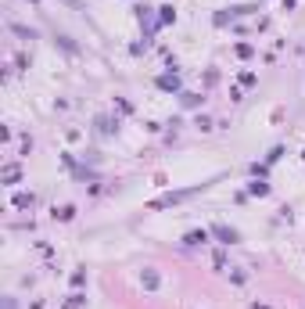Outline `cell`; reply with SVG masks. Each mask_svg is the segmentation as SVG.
<instances>
[{"label": "cell", "mask_w": 305, "mask_h": 309, "mask_svg": "<svg viewBox=\"0 0 305 309\" xmlns=\"http://www.w3.org/2000/svg\"><path fill=\"white\" fill-rule=\"evenodd\" d=\"M0 180H4V184H18V180H22V169H18V166H4Z\"/></svg>", "instance_id": "cell-6"}, {"label": "cell", "mask_w": 305, "mask_h": 309, "mask_svg": "<svg viewBox=\"0 0 305 309\" xmlns=\"http://www.w3.org/2000/svg\"><path fill=\"white\" fill-rule=\"evenodd\" d=\"M140 281H144V288H148V291H154L158 284H162V277H158L154 270H144V273H140Z\"/></svg>", "instance_id": "cell-7"}, {"label": "cell", "mask_w": 305, "mask_h": 309, "mask_svg": "<svg viewBox=\"0 0 305 309\" xmlns=\"http://www.w3.org/2000/svg\"><path fill=\"white\" fill-rule=\"evenodd\" d=\"M212 234H216L223 245H233V241H237V230H230V226H223V223H216V226H212Z\"/></svg>", "instance_id": "cell-2"}, {"label": "cell", "mask_w": 305, "mask_h": 309, "mask_svg": "<svg viewBox=\"0 0 305 309\" xmlns=\"http://www.w3.org/2000/svg\"><path fill=\"white\" fill-rule=\"evenodd\" d=\"M248 191H252V194H258V198H266V194H269V184H252Z\"/></svg>", "instance_id": "cell-11"}, {"label": "cell", "mask_w": 305, "mask_h": 309, "mask_svg": "<svg viewBox=\"0 0 305 309\" xmlns=\"http://www.w3.org/2000/svg\"><path fill=\"white\" fill-rule=\"evenodd\" d=\"M158 86H162V90H179V76H176V72L158 76Z\"/></svg>", "instance_id": "cell-4"}, {"label": "cell", "mask_w": 305, "mask_h": 309, "mask_svg": "<svg viewBox=\"0 0 305 309\" xmlns=\"http://www.w3.org/2000/svg\"><path fill=\"white\" fill-rule=\"evenodd\" d=\"M183 105L187 108H198L201 105V94H183Z\"/></svg>", "instance_id": "cell-10"}, {"label": "cell", "mask_w": 305, "mask_h": 309, "mask_svg": "<svg viewBox=\"0 0 305 309\" xmlns=\"http://www.w3.org/2000/svg\"><path fill=\"white\" fill-rule=\"evenodd\" d=\"M15 32H18L22 40H32V29H25V26H15Z\"/></svg>", "instance_id": "cell-12"}, {"label": "cell", "mask_w": 305, "mask_h": 309, "mask_svg": "<svg viewBox=\"0 0 305 309\" xmlns=\"http://www.w3.org/2000/svg\"><path fill=\"white\" fill-rule=\"evenodd\" d=\"M32 201H36V198H32L29 191H18V194H15V201H11V205H15V209H32Z\"/></svg>", "instance_id": "cell-5"}, {"label": "cell", "mask_w": 305, "mask_h": 309, "mask_svg": "<svg viewBox=\"0 0 305 309\" xmlns=\"http://www.w3.org/2000/svg\"><path fill=\"white\" fill-rule=\"evenodd\" d=\"M79 306H83V295H72V299H69V306H65V309H79Z\"/></svg>", "instance_id": "cell-13"}, {"label": "cell", "mask_w": 305, "mask_h": 309, "mask_svg": "<svg viewBox=\"0 0 305 309\" xmlns=\"http://www.w3.org/2000/svg\"><path fill=\"white\" fill-rule=\"evenodd\" d=\"M158 11H162V15H158V26H169V22H176V11L169 7V4H165V7H158Z\"/></svg>", "instance_id": "cell-8"}, {"label": "cell", "mask_w": 305, "mask_h": 309, "mask_svg": "<svg viewBox=\"0 0 305 309\" xmlns=\"http://www.w3.org/2000/svg\"><path fill=\"white\" fill-rule=\"evenodd\" d=\"M284 7H295V0H284Z\"/></svg>", "instance_id": "cell-14"}, {"label": "cell", "mask_w": 305, "mask_h": 309, "mask_svg": "<svg viewBox=\"0 0 305 309\" xmlns=\"http://www.w3.org/2000/svg\"><path fill=\"white\" fill-rule=\"evenodd\" d=\"M54 216H58L61 223H69L72 216H76V209H72V205H61V209H54Z\"/></svg>", "instance_id": "cell-9"}, {"label": "cell", "mask_w": 305, "mask_h": 309, "mask_svg": "<svg viewBox=\"0 0 305 309\" xmlns=\"http://www.w3.org/2000/svg\"><path fill=\"white\" fill-rule=\"evenodd\" d=\"M205 241H208V230H190V234L183 237L187 248H198V245H205Z\"/></svg>", "instance_id": "cell-3"}, {"label": "cell", "mask_w": 305, "mask_h": 309, "mask_svg": "<svg viewBox=\"0 0 305 309\" xmlns=\"http://www.w3.org/2000/svg\"><path fill=\"white\" fill-rule=\"evenodd\" d=\"M208 184H194V187H183V191H169V194H162V198H154V201H148V209H173V205H179V201H187V198H194V194H201Z\"/></svg>", "instance_id": "cell-1"}]
</instances>
